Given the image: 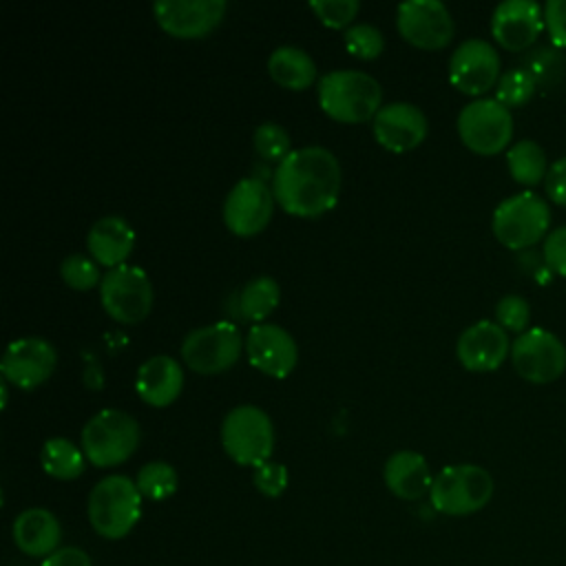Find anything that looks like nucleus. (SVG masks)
<instances>
[{
	"instance_id": "nucleus-35",
	"label": "nucleus",
	"mask_w": 566,
	"mask_h": 566,
	"mask_svg": "<svg viewBox=\"0 0 566 566\" xmlns=\"http://www.w3.org/2000/svg\"><path fill=\"white\" fill-rule=\"evenodd\" d=\"M310 9L323 24L332 29H343V27L347 29L352 27L360 9V2L358 0H312Z\"/></svg>"
},
{
	"instance_id": "nucleus-29",
	"label": "nucleus",
	"mask_w": 566,
	"mask_h": 566,
	"mask_svg": "<svg viewBox=\"0 0 566 566\" xmlns=\"http://www.w3.org/2000/svg\"><path fill=\"white\" fill-rule=\"evenodd\" d=\"M135 484H137L142 497L161 502V500H168L177 491L179 475H177V469L170 462L150 460L137 471Z\"/></svg>"
},
{
	"instance_id": "nucleus-18",
	"label": "nucleus",
	"mask_w": 566,
	"mask_h": 566,
	"mask_svg": "<svg viewBox=\"0 0 566 566\" xmlns=\"http://www.w3.org/2000/svg\"><path fill=\"white\" fill-rule=\"evenodd\" d=\"M429 130L427 115L411 102H387L371 119L376 142L394 153H405L424 142Z\"/></svg>"
},
{
	"instance_id": "nucleus-8",
	"label": "nucleus",
	"mask_w": 566,
	"mask_h": 566,
	"mask_svg": "<svg viewBox=\"0 0 566 566\" xmlns=\"http://www.w3.org/2000/svg\"><path fill=\"white\" fill-rule=\"evenodd\" d=\"M245 347L241 329L232 321H217L190 329L181 340L184 363L201 374L212 376L230 369Z\"/></svg>"
},
{
	"instance_id": "nucleus-26",
	"label": "nucleus",
	"mask_w": 566,
	"mask_h": 566,
	"mask_svg": "<svg viewBox=\"0 0 566 566\" xmlns=\"http://www.w3.org/2000/svg\"><path fill=\"white\" fill-rule=\"evenodd\" d=\"M40 464L44 473L55 480H75L84 473L86 455L82 447H77L69 438L53 436L42 444Z\"/></svg>"
},
{
	"instance_id": "nucleus-3",
	"label": "nucleus",
	"mask_w": 566,
	"mask_h": 566,
	"mask_svg": "<svg viewBox=\"0 0 566 566\" xmlns=\"http://www.w3.org/2000/svg\"><path fill=\"white\" fill-rule=\"evenodd\" d=\"M86 513L93 531L104 539L126 537L142 517V493L128 475L102 478L88 493Z\"/></svg>"
},
{
	"instance_id": "nucleus-15",
	"label": "nucleus",
	"mask_w": 566,
	"mask_h": 566,
	"mask_svg": "<svg viewBox=\"0 0 566 566\" xmlns=\"http://www.w3.org/2000/svg\"><path fill=\"white\" fill-rule=\"evenodd\" d=\"M55 363L57 352L46 338L22 336L7 345L0 360V371L2 380L20 389H35L53 376Z\"/></svg>"
},
{
	"instance_id": "nucleus-7",
	"label": "nucleus",
	"mask_w": 566,
	"mask_h": 566,
	"mask_svg": "<svg viewBox=\"0 0 566 566\" xmlns=\"http://www.w3.org/2000/svg\"><path fill=\"white\" fill-rule=\"evenodd\" d=\"M551 228V208L533 190H524L502 199L491 217L495 239L509 250L535 245Z\"/></svg>"
},
{
	"instance_id": "nucleus-11",
	"label": "nucleus",
	"mask_w": 566,
	"mask_h": 566,
	"mask_svg": "<svg viewBox=\"0 0 566 566\" xmlns=\"http://www.w3.org/2000/svg\"><path fill=\"white\" fill-rule=\"evenodd\" d=\"M511 363L524 380L546 385L566 371V347L553 332L531 327L511 343Z\"/></svg>"
},
{
	"instance_id": "nucleus-24",
	"label": "nucleus",
	"mask_w": 566,
	"mask_h": 566,
	"mask_svg": "<svg viewBox=\"0 0 566 566\" xmlns=\"http://www.w3.org/2000/svg\"><path fill=\"white\" fill-rule=\"evenodd\" d=\"M385 486L400 500H420L429 495L433 475L422 453L411 449H400L385 460L382 467Z\"/></svg>"
},
{
	"instance_id": "nucleus-38",
	"label": "nucleus",
	"mask_w": 566,
	"mask_h": 566,
	"mask_svg": "<svg viewBox=\"0 0 566 566\" xmlns=\"http://www.w3.org/2000/svg\"><path fill=\"white\" fill-rule=\"evenodd\" d=\"M544 27L551 40L566 49V0H548L544 4Z\"/></svg>"
},
{
	"instance_id": "nucleus-32",
	"label": "nucleus",
	"mask_w": 566,
	"mask_h": 566,
	"mask_svg": "<svg viewBox=\"0 0 566 566\" xmlns=\"http://www.w3.org/2000/svg\"><path fill=\"white\" fill-rule=\"evenodd\" d=\"M252 144H254V150L261 159L265 161H283L294 148L292 142H290V135L287 130L276 124V122H263L254 128V135H252Z\"/></svg>"
},
{
	"instance_id": "nucleus-33",
	"label": "nucleus",
	"mask_w": 566,
	"mask_h": 566,
	"mask_svg": "<svg viewBox=\"0 0 566 566\" xmlns=\"http://www.w3.org/2000/svg\"><path fill=\"white\" fill-rule=\"evenodd\" d=\"M60 276L71 290H91L102 283L99 263L91 254H69L60 263Z\"/></svg>"
},
{
	"instance_id": "nucleus-31",
	"label": "nucleus",
	"mask_w": 566,
	"mask_h": 566,
	"mask_svg": "<svg viewBox=\"0 0 566 566\" xmlns=\"http://www.w3.org/2000/svg\"><path fill=\"white\" fill-rule=\"evenodd\" d=\"M345 49L360 60H374L385 49V35L376 24L369 22H354L343 31Z\"/></svg>"
},
{
	"instance_id": "nucleus-39",
	"label": "nucleus",
	"mask_w": 566,
	"mask_h": 566,
	"mask_svg": "<svg viewBox=\"0 0 566 566\" xmlns=\"http://www.w3.org/2000/svg\"><path fill=\"white\" fill-rule=\"evenodd\" d=\"M544 190L551 197V201H555L557 206H566V157L548 166Z\"/></svg>"
},
{
	"instance_id": "nucleus-27",
	"label": "nucleus",
	"mask_w": 566,
	"mask_h": 566,
	"mask_svg": "<svg viewBox=\"0 0 566 566\" xmlns=\"http://www.w3.org/2000/svg\"><path fill=\"white\" fill-rule=\"evenodd\" d=\"M506 168L517 184L537 186L548 172L546 153L537 142L520 139L506 148Z\"/></svg>"
},
{
	"instance_id": "nucleus-5",
	"label": "nucleus",
	"mask_w": 566,
	"mask_h": 566,
	"mask_svg": "<svg viewBox=\"0 0 566 566\" xmlns=\"http://www.w3.org/2000/svg\"><path fill=\"white\" fill-rule=\"evenodd\" d=\"M493 478L478 464H449L433 475L429 502L438 513L462 517L478 513L493 497Z\"/></svg>"
},
{
	"instance_id": "nucleus-34",
	"label": "nucleus",
	"mask_w": 566,
	"mask_h": 566,
	"mask_svg": "<svg viewBox=\"0 0 566 566\" xmlns=\"http://www.w3.org/2000/svg\"><path fill=\"white\" fill-rule=\"evenodd\" d=\"M531 321V305L522 294H504L495 303V323L509 332H526Z\"/></svg>"
},
{
	"instance_id": "nucleus-30",
	"label": "nucleus",
	"mask_w": 566,
	"mask_h": 566,
	"mask_svg": "<svg viewBox=\"0 0 566 566\" xmlns=\"http://www.w3.org/2000/svg\"><path fill=\"white\" fill-rule=\"evenodd\" d=\"M535 91H537V80L533 77V73L526 71L524 66H515L500 75L495 84V99L506 108L524 106L535 95Z\"/></svg>"
},
{
	"instance_id": "nucleus-10",
	"label": "nucleus",
	"mask_w": 566,
	"mask_h": 566,
	"mask_svg": "<svg viewBox=\"0 0 566 566\" xmlns=\"http://www.w3.org/2000/svg\"><path fill=\"white\" fill-rule=\"evenodd\" d=\"M458 135L478 155H497L513 139L511 108L495 97H475L458 113Z\"/></svg>"
},
{
	"instance_id": "nucleus-23",
	"label": "nucleus",
	"mask_w": 566,
	"mask_h": 566,
	"mask_svg": "<svg viewBox=\"0 0 566 566\" xmlns=\"http://www.w3.org/2000/svg\"><path fill=\"white\" fill-rule=\"evenodd\" d=\"M133 245H135V230L119 214H106L97 219L86 234L88 254L106 270L126 263L128 254L133 252Z\"/></svg>"
},
{
	"instance_id": "nucleus-6",
	"label": "nucleus",
	"mask_w": 566,
	"mask_h": 566,
	"mask_svg": "<svg viewBox=\"0 0 566 566\" xmlns=\"http://www.w3.org/2000/svg\"><path fill=\"white\" fill-rule=\"evenodd\" d=\"M221 447L241 467H259L274 451V424L256 405H237L221 420Z\"/></svg>"
},
{
	"instance_id": "nucleus-40",
	"label": "nucleus",
	"mask_w": 566,
	"mask_h": 566,
	"mask_svg": "<svg viewBox=\"0 0 566 566\" xmlns=\"http://www.w3.org/2000/svg\"><path fill=\"white\" fill-rule=\"evenodd\" d=\"M40 566H93V564L86 551L77 546H62L49 557H44Z\"/></svg>"
},
{
	"instance_id": "nucleus-17",
	"label": "nucleus",
	"mask_w": 566,
	"mask_h": 566,
	"mask_svg": "<svg viewBox=\"0 0 566 566\" xmlns=\"http://www.w3.org/2000/svg\"><path fill=\"white\" fill-rule=\"evenodd\" d=\"M248 360L272 378H285L296 367L298 347L294 336L276 323H254L245 336Z\"/></svg>"
},
{
	"instance_id": "nucleus-21",
	"label": "nucleus",
	"mask_w": 566,
	"mask_h": 566,
	"mask_svg": "<svg viewBox=\"0 0 566 566\" xmlns=\"http://www.w3.org/2000/svg\"><path fill=\"white\" fill-rule=\"evenodd\" d=\"M184 387V369L177 358L155 354L146 358L135 376L137 396L150 407H168L177 400Z\"/></svg>"
},
{
	"instance_id": "nucleus-1",
	"label": "nucleus",
	"mask_w": 566,
	"mask_h": 566,
	"mask_svg": "<svg viewBox=\"0 0 566 566\" xmlns=\"http://www.w3.org/2000/svg\"><path fill=\"white\" fill-rule=\"evenodd\" d=\"M340 164L325 146L294 148L272 172L276 203L292 217L314 219L332 210L340 192Z\"/></svg>"
},
{
	"instance_id": "nucleus-36",
	"label": "nucleus",
	"mask_w": 566,
	"mask_h": 566,
	"mask_svg": "<svg viewBox=\"0 0 566 566\" xmlns=\"http://www.w3.org/2000/svg\"><path fill=\"white\" fill-rule=\"evenodd\" d=\"M254 489L265 497H279L287 489V469L281 462H263L252 471Z\"/></svg>"
},
{
	"instance_id": "nucleus-12",
	"label": "nucleus",
	"mask_w": 566,
	"mask_h": 566,
	"mask_svg": "<svg viewBox=\"0 0 566 566\" xmlns=\"http://www.w3.org/2000/svg\"><path fill=\"white\" fill-rule=\"evenodd\" d=\"M274 192L261 177L239 179L223 199V223L237 237H254L272 219Z\"/></svg>"
},
{
	"instance_id": "nucleus-20",
	"label": "nucleus",
	"mask_w": 566,
	"mask_h": 566,
	"mask_svg": "<svg viewBox=\"0 0 566 566\" xmlns=\"http://www.w3.org/2000/svg\"><path fill=\"white\" fill-rule=\"evenodd\" d=\"M455 356L469 371H493L506 356H511V343L506 329L495 321H478L469 325L455 343Z\"/></svg>"
},
{
	"instance_id": "nucleus-16",
	"label": "nucleus",
	"mask_w": 566,
	"mask_h": 566,
	"mask_svg": "<svg viewBox=\"0 0 566 566\" xmlns=\"http://www.w3.org/2000/svg\"><path fill=\"white\" fill-rule=\"evenodd\" d=\"M226 0H157L153 15L172 38L192 40L208 35L226 15Z\"/></svg>"
},
{
	"instance_id": "nucleus-2",
	"label": "nucleus",
	"mask_w": 566,
	"mask_h": 566,
	"mask_svg": "<svg viewBox=\"0 0 566 566\" xmlns=\"http://www.w3.org/2000/svg\"><path fill=\"white\" fill-rule=\"evenodd\" d=\"M318 106L343 124L374 119L382 106V88L376 77L356 69H334L318 80Z\"/></svg>"
},
{
	"instance_id": "nucleus-4",
	"label": "nucleus",
	"mask_w": 566,
	"mask_h": 566,
	"mask_svg": "<svg viewBox=\"0 0 566 566\" xmlns=\"http://www.w3.org/2000/svg\"><path fill=\"white\" fill-rule=\"evenodd\" d=\"M139 422L122 409L108 407L97 411L82 427V451L97 469H108L126 462L139 447Z\"/></svg>"
},
{
	"instance_id": "nucleus-9",
	"label": "nucleus",
	"mask_w": 566,
	"mask_h": 566,
	"mask_svg": "<svg viewBox=\"0 0 566 566\" xmlns=\"http://www.w3.org/2000/svg\"><path fill=\"white\" fill-rule=\"evenodd\" d=\"M99 301L106 314L117 323H142L153 307L150 276L146 270L130 263L111 268L99 283Z\"/></svg>"
},
{
	"instance_id": "nucleus-13",
	"label": "nucleus",
	"mask_w": 566,
	"mask_h": 566,
	"mask_svg": "<svg viewBox=\"0 0 566 566\" xmlns=\"http://www.w3.org/2000/svg\"><path fill=\"white\" fill-rule=\"evenodd\" d=\"M398 33L413 46L436 51L451 42L455 24L440 0H407L396 9Z\"/></svg>"
},
{
	"instance_id": "nucleus-19",
	"label": "nucleus",
	"mask_w": 566,
	"mask_h": 566,
	"mask_svg": "<svg viewBox=\"0 0 566 566\" xmlns=\"http://www.w3.org/2000/svg\"><path fill=\"white\" fill-rule=\"evenodd\" d=\"M544 29V7L533 0H504L493 9L491 33L506 51L528 49Z\"/></svg>"
},
{
	"instance_id": "nucleus-28",
	"label": "nucleus",
	"mask_w": 566,
	"mask_h": 566,
	"mask_svg": "<svg viewBox=\"0 0 566 566\" xmlns=\"http://www.w3.org/2000/svg\"><path fill=\"white\" fill-rule=\"evenodd\" d=\"M279 301H281V287L276 279L268 274H259L248 283H243V287L239 290L237 303L245 321L263 323V318H268L276 310Z\"/></svg>"
},
{
	"instance_id": "nucleus-37",
	"label": "nucleus",
	"mask_w": 566,
	"mask_h": 566,
	"mask_svg": "<svg viewBox=\"0 0 566 566\" xmlns=\"http://www.w3.org/2000/svg\"><path fill=\"white\" fill-rule=\"evenodd\" d=\"M542 254L553 272L566 276V226H559L546 234Z\"/></svg>"
},
{
	"instance_id": "nucleus-22",
	"label": "nucleus",
	"mask_w": 566,
	"mask_h": 566,
	"mask_svg": "<svg viewBox=\"0 0 566 566\" xmlns=\"http://www.w3.org/2000/svg\"><path fill=\"white\" fill-rule=\"evenodd\" d=\"M13 544L29 557H49L60 548L62 526L53 511L31 506L15 515L11 526Z\"/></svg>"
},
{
	"instance_id": "nucleus-25",
	"label": "nucleus",
	"mask_w": 566,
	"mask_h": 566,
	"mask_svg": "<svg viewBox=\"0 0 566 566\" xmlns=\"http://www.w3.org/2000/svg\"><path fill=\"white\" fill-rule=\"evenodd\" d=\"M270 77L290 91H303L316 82V62L312 55L294 44L276 46L268 57Z\"/></svg>"
},
{
	"instance_id": "nucleus-14",
	"label": "nucleus",
	"mask_w": 566,
	"mask_h": 566,
	"mask_svg": "<svg viewBox=\"0 0 566 566\" xmlns=\"http://www.w3.org/2000/svg\"><path fill=\"white\" fill-rule=\"evenodd\" d=\"M500 55L482 38H469L455 46L449 57V80L467 95H482L500 80Z\"/></svg>"
}]
</instances>
